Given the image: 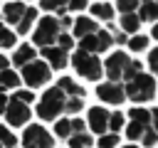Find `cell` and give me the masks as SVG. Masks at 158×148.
I'll list each match as a JSON object with an SVG mask.
<instances>
[{
	"label": "cell",
	"instance_id": "cell-1",
	"mask_svg": "<svg viewBox=\"0 0 158 148\" xmlns=\"http://www.w3.org/2000/svg\"><path fill=\"white\" fill-rule=\"evenodd\" d=\"M104 74H106V81H114L123 89L126 101H133L138 106L153 101L158 94L156 79L148 72H143V64L138 59H133L131 54H126L121 49H116L106 57Z\"/></svg>",
	"mask_w": 158,
	"mask_h": 148
},
{
	"label": "cell",
	"instance_id": "cell-2",
	"mask_svg": "<svg viewBox=\"0 0 158 148\" xmlns=\"http://www.w3.org/2000/svg\"><path fill=\"white\" fill-rule=\"evenodd\" d=\"M84 106H86L84 86L69 76H62L37 99L35 113L40 121H57L62 116H77Z\"/></svg>",
	"mask_w": 158,
	"mask_h": 148
},
{
	"label": "cell",
	"instance_id": "cell-3",
	"mask_svg": "<svg viewBox=\"0 0 158 148\" xmlns=\"http://www.w3.org/2000/svg\"><path fill=\"white\" fill-rule=\"evenodd\" d=\"M86 128L89 133L96 138L94 143L99 148H118L121 141V131L126 126V116L118 109H109V106H91L86 111Z\"/></svg>",
	"mask_w": 158,
	"mask_h": 148
},
{
	"label": "cell",
	"instance_id": "cell-4",
	"mask_svg": "<svg viewBox=\"0 0 158 148\" xmlns=\"http://www.w3.org/2000/svg\"><path fill=\"white\" fill-rule=\"evenodd\" d=\"M72 39H77V49H81V52H89V54H104V52H109L111 49V44H114V37H111V32L106 30V27H101L96 20H91V17H86V15H77L74 20H72Z\"/></svg>",
	"mask_w": 158,
	"mask_h": 148
},
{
	"label": "cell",
	"instance_id": "cell-5",
	"mask_svg": "<svg viewBox=\"0 0 158 148\" xmlns=\"http://www.w3.org/2000/svg\"><path fill=\"white\" fill-rule=\"evenodd\" d=\"M126 138L133 141L136 146H146V148H153L158 143V136L151 126V109L148 106H133L128 113H126Z\"/></svg>",
	"mask_w": 158,
	"mask_h": 148
},
{
	"label": "cell",
	"instance_id": "cell-6",
	"mask_svg": "<svg viewBox=\"0 0 158 148\" xmlns=\"http://www.w3.org/2000/svg\"><path fill=\"white\" fill-rule=\"evenodd\" d=\"M37 101L35 99V91L30 89H15L10 96H7V104H5V111H2V118L7 121V128H20V126H27L30 123V116H32V109L30 104Z\"/></svg>",
	"mask_w": 158,
	"mask_h": 148
},
{
	"label": "cell",
	"instance_id": "cell-7",
	"mask_svg": "<svg viewBox=\"0 0 158 148\" xmlns=\"http://www.w3.org/2000/svg\"><path fill=\"white\" fill-rule=\"evenodd\" d=\"M69 30L62 27L59 17L54 15H44L35 22V32H32V47L35 49H42V47H52V44H59L64 39H69Z\"/></svg>",
	"mask_w": 158,
	"mask_h": 148
},
{
	"label": "cell",
	"instance_id": "cell-8",
	"mask_svg": "<svg viewBox=\"0 0 158 148\" xmlns=\"http://www.w3.org/2000/svg\"><path fill=\"white\" fill-rule=\"evenodd\" d=\"M2 20H5L10 27H15L12 32H15L17 37H22V35H27V32L32 30V25L37 22V7L27 5V2H20V0L5 2V5H2Z\"/></svg>",
	"mask_w": 158,
	"mask_h": 148
},
{
	"label": "cell",
	"instance_id": "cell-9",
	"mask_svg": "<svg viewBox=\"0 0 158 148\" xmlns=\"http://www.w3.org/2000/svg\"><path fill=\"white\" fill-rule=\"evenodd\" d=\"M69 64L74 67V72L86 79V81H99L101 74H104V62L96 57V54H89V52H81V49H74L69 54Z\"/></svg>",
	"mask_w": 158,
	"mask_h": 148
},
{
	"label": "cell",
	"instance_id": "cell-10",
	"mask_svg": "<svg viewBox=\"0 0 158 148\" xmlns=\"http://www.w3.org/2000/svg\"><path fill=\"white\" fill-rule=\"evenodd\" d=\"M17 74H20V79L27 84L30 91H35V89H40V86H44V84L52 81V69H49L47 62L40 59V57L32 59V62H27L25 67H20Z\"/></svg>",
	"mask_w": 158,
	"mask_h": 148
},
{
	"label": "cell",
	"instance_id": "cell-11",
	"mask_svg": "<svg viewBox=\"0 0 158 148\" xmlns=\"http://www.w3.org/2000/svg\"><path fill=\"white\" fill-rule=\"evenodd\" d=\"M22 148H54V138L42 123H27L22 131Z\"/></svg>",
	"mask_w": 158,
	"mask_h": 148
},
{
	"label": "cell",
	"instance_id": "cell-12",
	"mask_svg": "<svg viewBox=\"0 0 158 148\" xmlns=\"http://www.w3.org/2000/svg\"><path fill=\"white\" fill-rule=\"evenodd\" d=\"M69 123H72V128H69V136H67V146L69 148H91L94 146V136L89 133L86 121L79 118V116H72Z\"/></svg>",
	"mask_w": 158,
	"mask_h": 148
},
{
	"label": "cell",
	"instance_id": "cell-13",
	"mask_svg": "<svg viewBox=\"0 0 158 148\" xmlns=\"http://www.w3.org/2000/svg\"><path fill=\"white\" fill-rule=\"evenodd\" d=\"M96 99L104 101L106 106H118V104L126 101L123 89H121L118 84H114V81H101V84H96Z\"/></svg>",
	"mask_w": 158,
	"mask_h": 148
},
{
	"label": "cell",
	"instance_id": "cell-14",
	"mask_svg": "<svg viewBox=\"0 0 158 148\" xmlns=\"http://www.w3.org/2000/svg\"><path fill=\"white\" fill-rule=\"evenodd\" d=\"M89 17L91 20H99V22H104V27L106 25H114V17H116V10H114V5L111 2H106V0H101V2H94L91 7H89Z\"/></svg>",
	"mask_w": 158,
	"mask_h": 148
},
{
	"label": "cell",
	"instance_id": "cell-15",
	"mask_svg": "<svg viewBox=\"0 0 158 148\" xmlns=\"http://www.w3.org/2000/svg\"><path fill=\"white\" fill-rule=\"evenodd\" d=\"M32 59H37V49H35L32 44L22 42L20 47H15L12 59H10V67H12V69H20V67H25V64H27V62H32Z\"/></svg>",
	"mask_w": 158,
	"mask_h": 148
},
{
	"label": "cell",
	"instance_id": "cell-16",
	"mask_svg": "<svg viewBox=\"0 0 158 148\" xmlns=\"http://www.w3.org/2000/svg\"><path fill=\"white\" fill-rule=\"evenodd\" d=\"M0 89L7 91V94H12L15 89H20V74H17V69L5 67V69L0 72Z\"/></svg>",
	"mask_w": 158,
	"mask_h": 148
},
{
	"label": "cell",
	"instance_id": "cell-17",
	"mask_svg": "<svg viewBox=\"0 0 158 148\" xmlns=\"http://www.w3.org/2000/svg\"><path fill=\"white\" fill-rule=\"evenodd\" d=\"M138 20L141 22H158V2L156 0H138Z\"/></svg>",
	"mask_w": 158,
	"mask_h": 148
},
{
	"label": "cell",
	"instance_id": "cell-18",
	"mask_svg": "<svg viewBox=\"0 0 158 148\" xmlns=\"http://www.w3.org/2000/svg\"><path fill=\"white\" fill-rule=\"evenodd\" d=\"M40 7L47 10V12L54 15V17L69 15V12H67V0H40Z\"/></svg>",
	"mask_w": 158,
	"mask_h": 148
},
{
	"label": "cell",
	"instance_id": "cell-19",
	"mask_svg": "<svg viewBox=\"0 0 158 148\" xmlns=\"http://www.w3.org/2000/svg\"><path fill=\"white\" fill-rule=\"evenodd\" d=\"M17 44V35L5 25V22H0V49H10V47H15Z\"/></svg>",
	"mask_w": 158,
	"mask_h": 148
},
{
	"label": "cell",
	"instance_id": "cell-20",
	"mask_svg": "<svg viewBox=\"0 0 158 148\" xmlns=\"http://www.w3.org/2000/svg\"><path fill=\"white\" fill-rule=\"evenodd\" d=\"M126 44H128V49H131L133 54H141V52L148 49V37H146V35H131V37L126 39Z\"/></svg>",
	"mask_w": 158,
	"mask_h": 148
},
{
	"label": "cell",
	"instance_id": "cell-21",
	"mask_svg": "<svg viewBox=\"0 0 158 148\" xmlns=\"http://www.w3.org/2000/svg\"><path fill=\"white\" fill-rule=\"evenodd\" d=\"M114 10H118V17L121 15H138V0H116Z\"/></svg>",
	"mask_w": 158,
	"mask_h": 148
},
{
	"label": "cell",
	"instance_id": "cell-22",
	"mask_svg": "<svg viewBox=\"0 0 158 148\" xmlns=\"http://www.w3.org/2000/svg\"><path fill=\"white\" fill-rule=\"evenodd\" d=\"M17 141H20V138H17L7 126L0 123V146H2V148H17Z\"/></svg>",
	"mask_w": 158,
	"mask_h": 148
},
{
	"label": "cell",
	"instance_id": "cell-23",
	"mask_svg": "<svg viewBox=\"0 0 158 148\" xmlns=\"http://www.w3.org/2000/svg\"><path fill=\"white\" fill-rule=\"evenodd\" d=\"M148 69H151V76L153 79H158V47H153V49H148Z\"/></svg>",
	"mask_w": 158,
	"mask_h": 148
},
{
	"label": "cell",
	"instance_id": "cell-24",
	"mask_svg": "<svg viewBox=\"0 0 158 148\" xmlns=\"http://www.w3.org/2000/svg\"><path fill=\"white\" fill-rule=\"evenodd\" d=\"M89 0H67V12L69 15H79L81 10H86Z\"/></svg>",
	"mask_w": 158,
	"mask_h": 148
},
{
	"label": "cell",
	"instance_id": "cell-25",
	"mask_svg": "<svg viewBox=\"0 0 158 148\" xmlns=\"http://www.w3.org/2000/svg\"><path fill=\"white\" fill-rule=\"evenodd\" d=\"M151 126H153V131H156V136H158V106L151 109Z\"/></svg>",
	"mask_w": 158,
	"mask_h": 148
},
{
	"label": "cell",
	"instance_id": "cell-26",
	"mask_svg": "<svg viewBox=\"0 0 158 148\" xmlns=\"http://www.w3.org/2000/svg\"><path fill=\"white\" fill-rule=\"evenodd\" d=\"M7 96H10V94L0 89V116H2V111H5V104H7Z\"/></svg>",
	"mask_w": 158,
	"mask_h": 148
},
{
	"label": "cell",
	"instance_id": "cell-27",
	"mask_svg": "<svg viewBox=\"0 0 158 148\" xmlns=\"http://www.w3.org/2000/svg\"><path fill=\"white\" fill-rule=\"evenodd\" d=\"M5 67H10V59H5V57H2V54H0V72H2V69H5Z\"/></svg>",
	"mask_w": 158,
	"mask_h": 148
},
{
	"label": "cell",
	"instance_id": "cell-28",
	"mask_svg": "<svg viewBox=\"0 0 158 148\" xmlns=\"http://www.w3.org/2000/svg\"><path fill=\"white\" fill-rule=\"evenodd\" d=\"M151 37H153V39H158V22L153 25V30H151Z\"/></svg>",
	"mask_w": 158,
	"mask_h": 148
},
{
	"label": "cell",
	"instance_id": "cell-29",
	"mask_svg": "<svg viewBox=\"0 0 158 148\" xmlns=\"http://www.w3.org/2000/svg\"><path fill=\"white\" fill-rule=\"evenodd\" d=\"M121 148H141V146H136V143H126V146H121Z\"/></svg>",
	"mask_w": 158,
	"mask_h": 148
},
{
	"label": "cell",
	"instance_id": "cell-30",
	"mask_svg": "<svg viewBox=\"0 0 158 148\" xmlns=\"http://www.w3.org/2000/svg\"><path fill=\"white\" fill-rule=\"evenodd\" d=\"M96 2H101V0H96Z\"/></svg>",
	"mask_w": 158,
	"mask_h": 148
},
{
	"label": "cell",
	"instance_id": "cell-31",
	"mask_svg": "<svg viewBox=\"0 0 158 148\" xmlns=\"http://www.w3.org/2000/svg\"><path fill=\"white\" fill-rule=\"evenodd\" d=\"M0 148H2V146H0Z\"/></svg>",
	"mask_w": 158,
	"mask_h": 148
},
{
	"label": "cell",
	"instance_id": "cell-32",
	"mask_svg": "<svg viewBox=\"0 0 158 148\" xmlns=\"http://www.w3.org/2000/svg\"><path fill=\"white\" fill-rule=\"evenodd\" d=\"M156 2H158V0H156Z\"/></svg>",
	"mask_w": 158,
	"mask_h": 148
}]
</instances>
